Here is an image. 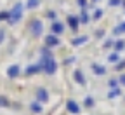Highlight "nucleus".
I'll return each mask as SVG.
<instances>
[{
	"instance_id": "obj_10",
	"label": "nucleus",
	"mask_w": 125,
	"mask_h": 115,
	"mask_svg": "<svg viewBox=\"0 0 125 115\" xmlns=\"http://www.w3.org/2000/svg\"><path fill=\"white\" fill-rule=\"evenodd\" d=\"M68 25H70V28L73 31H76L78 30V25H80V19H78L76 16H68Z\"/></svg>"
},
{
	"instance_id": "obj_3",
	"label": "nucleus",
	"mask_w": 125,
	"mask_h": 115,
	"mask_svg": "<svg viewBox=\"0 0 125 115\" xmlns=\"http://www.w3.org/2000/svg\"><path fill=\"white\" fill-rule=\"evenodd\" d=\"M30 33L33 35V37H40L42 33H43V23L40 21V19H31L30 21Z\"/></svg>"
},
{
	"instance_id": "obj_4",
	"label": "nucleus",
	"mask_w": 125,
	"mask_h": 115,
	"mask_svg": "<svg viewBox=\"0 0 125 115\" xmlns=\"http://www.w3.org/2000/svg\"><path fill=\"white\" fill-rule=\"evenodd\" d=\"M35 98H37L38 103H47L49 101V92H47V89H43V87H38L37 92H35Z\"/></svg>"
},
{
	"instance_id": "obj_8",
	"label": "nucleus",
	"mask_w": 125,
	"mask_h": 115,
	"mask_svg": "<svg viewBox=\"0 0 125 115\" xmlns=\"http://www.w3.org/2000/svg\"><path fill=\"white\" fill-rule=\"evenodd\" d=\"M51 30H52V35H61L62 31H64V25H62L61 21H52Z\"/></svg>"
},
{
	"instance_id": "obj_20",
	"label": "nucleus",
	"mask_w": 125,
	"mask_h": 115,
	"mask_svg": "<svg viewBox=\"0 0 125 115\" xmlns=\"http://www.w3.org/2000/svg\"><path fill=\"white\" fill-rule=\"evenodd\" d=\"M108 59L111 61V63H118V61H120V59H118V54H116V52H113V54H109V56H108Z\"/></svg>"
},
{
	"instance_id": "obj_1",
	"label": "nucleus",
	"mask_w": 125,
	"mask_h": 115,
	"mask_svg": "<svg viewBox=\"0 0 125 115\" xmlns=\"http://www.w3.org/2000/svg\"><path fill=\"white\" fill-rule=\"evenodd\" d=\"M38 63H40V66H42V72L47 73V75H54V73L57 72V63H56V59H54L52 54L42 56V59H40Z\"/></svg>"
},
{
	"instance_id": "obj_5",
	"label": "nucleus",
	"mask_w": 125,
	"mask_h": 115,
	"mask_svg": "<svg viewBox=\"0 0 125 115\" xmlns=\"http://www.w3.org/2000/svg\"><path fill=\"white\" fill-rule=\"evenodd\" d=\"M19 75H21V66L19 64H10L7 68V77L9 78H18Z\"/></svg>"
},
{
	"instance_id": "obj_17",
	"label": "nucleus",
	"mask_w": 125,
	"mask_h": 115,
	"mask_svg": "<svg viewBox=\"0 0 125 115\" xmlns=\"http://www.w3.org/2000/svg\"><path fill=\"white\" fill-rule=\"evenodd\" d=\"M78 19H80L82 25H87V23H89V16H87L85 9H82V14H80V18H78Z\"/></svg>"
},
{
	"instance_id": "obj_13",
	"label": "nucleus",
	"mask_w": 125,
	"mask_h": 115,
	"mask_svg": "<svg viewBox=\"0 0 125 115\" xmlns=\"http://www.w3.org/2000/svg\"><path fill=\"white\" fill-rule=\"evenodd\" d=\"M10 106V101H9V98L4 96V94H0V108H9Z\"/></svg>"
},
{
	"instance_id": "obj_24",
	"label": "nucleus",
	"mask_w": 125,
	"mask_h": 115,
	"mask_svg": "<svg viewBox=\"0 0 125 115\" xmlns=\"http://www.w3.org/2000/svg\"><path fill=\"white\" fill-rule=\"evenodd\" d=\"M120 4H122V0H109V5H111V7H116Z\"/></svg>"
},
{
	"instance_id": "obj_2",
	"label": "nucleus",
	"mask_w": 125,
	"mask_h": 115,
	"mask_svg": "<svg viewBox=\"0 0 125 115\" xmlns=\"http://www.w3.org/2000/svg\"><path fill=\"white\" fill-rule=\"evenodd\" d=\"M23 9H24V5H23L21 2H18V4L10 9L7 23H9V25H16L18 21H21V18H23Z\"/></svg>"
},
{
	"instance_id": "obj_7",
	"label": "nucleus",
	"mask_w": 125,
	"mask_h": 115,
	"mask_svg": "<svg viewBox=\"0 0 125 115\" xmlns=\"http://www.w3.org/2000/svg\"><path fill=\"white\" fill-rule=\"evenodd\" d=\"M59 45V37L57 35H47L45 37V47H57Z\"/></svg>"
},
{
	"instance_id": "obj_26",
	"label": "nucleus",
	"mask_w": 125,
	"mask_h": 115,
	"mask_svg": "<svg viewBox=\"0 0 125 115\" xmlns=\"http://www.w3.org/2000/svg\"><path fill=\"white\" fill-rule=\"evenodd\" d=\"M47 18H51V19H56V12H54V11H49V12H47Z\"/></svg>"
},
{
	"instance_id": "obj_15",
	"label": "nucleus",
	"mask_w": 125,
	"mask_h": 115,
	"mask_svg": "<svg viewBox=\"0 0 125 115\" xmlns=\"http://www.w3.org/2000/svg\"><path fill=\"white\" fill-rule=\"evenodd\" d=\"M38 5H40V0H28V2H26L28 9H37Z\"/></svg>"
},
{
	"instance_id": "obj_30",
	"label": "nucleus",
	"mask_w": 125,
	"mask_h": 115,
	"mask_svg": "<svg viewBox=\"0 0 125 115\" xmlns=\"http://www.w3.org/2000/svg\"><path fill=\"white\" fill-rule=\"evenodd\" d=\"M78 4H80L83 9H85V5H87V2H85V0H78Z\"/></svg>"
},
{
	"instance_id": "obj_28",
	"label": "nucleus",
	"mask_w": 125,
	"mask_h": 115,
	"mask_svg": "<svg viewBox=\"0 0 125 115\" xmlns=\"http://www.w3.org/2000/svg\"><path fill=\"white\" fill-rule=\"evenodd\" d=\"M118 84V80H115V78H111V80H109V87H115Z\"/></svg>"
},
{
	"instance_id": "obj_6",
	"label": "nucleus",
	"mask_w": 125,
	"mask_h": 115,
	"mask_svg": "<svg viewBox=\"0 0 125 115\" xmlns=\"http://www.w3.org/2000/svg\"><path fill=\"white\" fill-rule=\"evenodd\" d=\"M66 110L71 115H78V113H80V105H78L76 101H73V100H68L66 101Z\"/></svg>"
},
{
	"instance_id": "obj_23",
	"label": "nucleus",
	"mask_w": 125,
	"mask_h": 115,
	"mask_svg": "<svg viewBox=\"0 0 125 115\" xmlns=\"http://www.w3.org/2000/svg\"><path fill=\"white\" fill-rule=\"evenodd\" d=\"M123 68H125V59H120L116 64V70H123Z\"/></svg>"
},
{
	"instance_id": "obj_31",
	"label": "nucleus",
	"mask_w": 125,
	"mask_h": 115,
	"mask_svg": "<svg viewBox=\"0 0 125 115\" xmlns=\"http://www.w3.org/2000/svg\"><path fill=\"white\" fill-rule=\"evenodd\" d=\"M120 82H122V84H125V75H122V77H120Z\"/></svg>"
},
{
	"instance_id": "obj_21",
	"label": "nucleus",
	"mask_w": 125,
	"mask_h": 115,
	"mask_svg": "<svg viewBox=\"0 0 125 115\" xmlns=\"http://www.w3.org/2000/svg\"><path fill=\"white\" fill-rule=\"evenodd\" d=\"M122 31H125V23H122V25H118V26L115 28V33H116V35L122 33Z\"/></svg>"
},
{
	"instance_id": "obj_18",
	"label": "nucleus",
	"mask_w": 125,
	"mask_h": 115,
	"mask_svg": "<svg viewBox=\"0 0 125 115\" xmlns=\"http://www.w3.org/2000/svg\"><path fill=\"white\" fill-rule=\"evenodd\" d=\"M123 47H125V42H123V40H116V42H115V51H116V52L123 51Z\"/></svg>"
},
{
	"instance_id": "obj_19",
	"label": "nucleus",
	"mask_w": 125,
	"mask_h": 115,
	"mask_svg": "<svg viewBox=\"0 0 125 115\" xmlns=\"http://www.w3.org/2000/svg\"><path fill=\"white\" fill-rule=\"evenodd\" d=\"M83 105H85V108H92L94 106V100H92L90 96H87L85 100H83Z\"/></svg>"
},
{
	"instance_id": "obj_14",
	"label": "nucleus",
	"mask_w": 125,
	"mask_h": 115,
	"mask_svg": "<svg viewBox=\"0 0 125 115\" xmlns=\"http://www.w3.org/2000/svg\"><path fill=\"white\" fill-rule=\"evenodd\" d=\"M92 70H94V73H97V75H104L106 73V68L101 66V64H96V63L92 64Z\"/></svg>"
},
{
	"instance_id": "obj_22",
	"label": "nucleus",
	"mask_w": 125,
	"mask_h": 115,
	"mask_svg": "<svg viewBox=\"0 0 125 115\" xmlns=\"http://www.w3.org/2000/svg\"><path fill=\"white\" fill-rule=\"evenodd\" d=\"M118 94H120V89H116V87H115V89H113V91H111V92H109V94H108V96H109V98H116V96H118Z\"/></svg>"
},
{
	"instance_id": "obj_29",
	"label": "nucleus",
	"mask_w": 125,
	"mask_h": 115,
	"mask_svg": "<svg viewBox=\"0 0 125 115\" xmlns=\"http://www.w3.org/2000/svg\"><path fill=\"white\" fill-rule=\"evenodd\" d=\"M73 61H75V58L71 56V58H68V59H64V64H71Z\"/></svg>"
},
{
	"instance_id": "obj_25",
	"label": "nucleus",
	"mask_w": 125,
	"mask_h": 115,
	"mask_svg": "<svg viewBox=\"0 0 125 115\" xmlns=\"http://www.w3.org/2000/svg\"><path fill=\"white\" fill-rule=\"evenodd\" d=\"M101 16H103V11H96L94 12V19H99Z\"/></svg>"
},
{
	"instance_id": "obj_11",
	"label": "nucleus",
	"mask_w": 125,
	"mask_h": 115,
	"mask_svg": "<svg viewBox=\"0 0 125 115\" xmlns=\"http://www.w3.org/2000/svg\"><path fill=\"white\" fill-rule=\"evenodd\" d=\"M30 110H31V113H42L43 106H42V103H38V101L35 100L33 103H30Z\"/></svg>"
},
{
	"instance_id": "obj_27",
	"label": "nucleus",
	"mask_w": 125,
	"mask_h": 115,
	"mask_svg": "<svg viewBox=\"0 0 125 115\" xmlns=\"http://www.w3.org/2000/svg\"><path fill=\"white\" fill-rule=\"evenodd\" d=\"M4 38H5V31H4V30H0V44L4 42Z\"/></svg>"
},
{
	"instance_id": "obj_12",
	"label": "nucleus",
	"mask_w": 125,
	"mask_h": 115,
	"mask_svg": "<svg viewBox=\"0 0 125 115\" xmlns=\"http://www.w3.org/2000/svg\"><path fill=\"white\" fill-rule=\"evenodd\" d=\"M73 77H75V82H78L80 86H85V78H83V73H82L80 70H75Z\"/></svg>"
},
{
	"instance_id": "obj_16",
	"label": "nucleus",
	"mask_w": 125,
	"mask_h": 115,
	"mask_svg": "<svg viewBox=\"0 0 125 115\" xmlns=\"http://www.w3.org/2000/svg\"><path fill=\"white\" fill-rule=\"evenodd\" d=\"M85 42H87V37H76V38L71 40L73 45H82V44H85Z\"/></svg>"
},
{
	"instance_id": "obj_9",
	"label": "nucleus",
	"mask_w": 125,
	"mask_h": 115,
	"mask_svg": "<svg viewBox=\"0 0 125 115\" xmlns=\"http://www.w3.org/2000/svg\"><path fill=\"white\" fill-rule=\"evenodd\" d=\"M42 72V66H40V63H35V64H30V66L26 68V75L28 77H31V75H35V73H40Z\"/></svg>"
}]
</instances>
